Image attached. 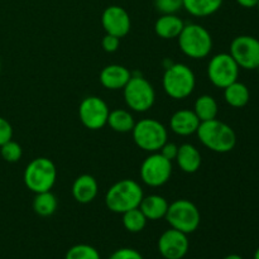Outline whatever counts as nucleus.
<instances>
[{"label": "nucleus", "mask_w": 259, "mask_h": 259, "mask_svg": "<svg viewBox=\"0 0 259 259\" xmlns=\"http://www.w3.org/2000/svg\"><path fill=\"white\" fill-rule=\"evenodd\" d=\"M99 192L98 181L91 175H81L72 184V196L78 204H90Z\"/></svg>", "instance_id": "obj_17"}, {"label": "nucleus", "mask_w": 259, "mask_h": 259, "mask_svg": "<svg viewBox=\"0 0 259 259\" xmlns=\"http://www.w3.org/2000/svg\"><path fill=\"white\" fill-rule=\"evenodd\" d=\"M65 259H101L96 248L89 244H76L66 253Z\"/></svg>", "instance_id": "obj_27"}, {"label": "nucleus", "mask_w": 259, "mask_h": 259, "mask_svg": "<svg viewBox=\"0 0 259 259\" xmlns=\"http://www.w3.org/2000/svg\"><path fill=\"white\" fill-rule=\"evenodd\" d=\"M106 124L116 133H129L133 131L136 120L131 111L125 110V109H115L109 113Z\"/></svg>", "instance_id": "obj_23"}, {"label": "nucleus", "mask_w": 259, "mask_h": 259, "mask_svg": "<svg viewBox=\"0 0 259 259\" xmlns=\"http://www.w3.org/2000/svg\"><path fill=\"white\" fill-rule=\"evenodd\" d=\"M235 2L245 9H252V8L257 7L258 4V0H235Z\"/></svg>", "instance_id": "obj_34"}, {"label": "nucleus", "mask_w": 259, "mask_h": 259, "mask_svg": "<svg viewBox=\"0 0 259 259\" xmlns=\"http://www.w3.org/2000/svg\"><path fill=\"white\" fill-rule=\"evenodd\" d=\"M224 99L232 108H244L250 100L249 89L245 83L237 80L224 89Z\"/></svg>", "instance_id": "obj_21"}, {"label": "nucleus", "mask_w": 259, "mask_h": 259, "mask_svg": "<svg viewBox=\"0 0 259 259\" xmlns=\"http://www.w3.org/2000/svg\"><path fill=\"white\" fill-rule=\"evenodd\" d=\"M144 194L141 185L132 179H124L115 182L105 194V205L115 214H124L132 209L139 207Z\"/></svg>", "instance_id": "obj_2"}, {"label": "nucleus", "mask_w": 259, "mask_h": 259, "mask_svg": "<svg viewBox=\"0 0 259 259\" xmlns=\"http://www.w3.org/2000/svg\"><path fill=\"white\" fill-rule=\"evenodd\" d=\"M194 113L196 114L200 121H207L217 119L219 113V106L217 100L211 95H201L196 99L194 104Z\"/></svg>", "instance_id": "obj_24"}, {"label": "nucleus", "mask_w": 259, "mask_h": 259, "mask_svg": "<svg viewBox=\"0 0 259 259\" xmlns=\"http://www.w3.org/2000/svg\"><path fill=\"white\" fill-rule=\"evenodd\" d=\"M132 77L129 68L121 65H108L101 70L99 80L100 83L108 90H123Z\"/></svg>", "instance_id": "obj_16"}, {"label": "nucleus", "mask_w": 259, "mask_h": 259, "mask_svg": "<svg viewBox=\"0 0 259 259\" xmlns=\"http://www.w3.org/2000/svg\"><path fill=\"white\" fill-rule=\"evenodd\" d=\"M224 0H182L184 9L194 17L204 18L215 14Z\"/></svg>", "instance_id": "obj_22"}, {"label": "nucleus", "mask_w": 259, "mask_h": 259, "mask_svg": "<svg viewBox=\"0 0 259 259\" xmlns=\"http://www.w3.org/2000/svg\"><path fill=\"white\" fill-rule=\"evenodd\" d=\"M257 8H258V10H259V0H258V4H257Z\"/></svg>", "instance_id": "obj_37"}, {"label": "nucleus", "mask_w": 259, "mask_h": 259, "mask_svg": "<svg viewBox=\"0 0 259 259\" xmlns=\"http://www.w3.org/2000/svg\"><path fill=\"white\" fill-rule=\"evenodd\" d=\"M13 139V126L5 118L0 116V147Z\"/></svg>", "instance_id": "obj_31"}, {"label": "nucleus", "mask_w": 259, "mask_h": 259, "mask_svg": "<svg viewBox=\"0 0 259 259\" xmlns=\"http://www.w3.org/2000/svg\"><path fill=\"white\" fill-rule=\"evenodd\" d=\"M133 141L143 151L158 152L168 139L167 128L156 119L147 118L137 121L132 131Z\"/></svg>", "instance_id": "obj_6"}, {"label": "nucleus", "mask_w": 259, "mask_h": 259, "mask_svg": "<svg viewBox=\"0 0 259 259\" xmlns=\"http://www.w3.org/2000/svg\"><path fill=\"white\" fill-rule=\"evenodd\" d=\"M58 206V200L51 191L39 192L35 194L34 200H33V210L37 215L43 218L51 217L56 212Z\"/></svg>", "instance_id": "obj_25"}, {"label": "nucleus", "mask_w": 259, "mask_h": 259, "mask_svg": "<svg viewBox=\"0 0 259 259\" xmlns=\"http://www.w3.org/2000/svg\"><path fill=\"white\" fill-rule=\"evenodd\" d=\"M164 219L171 228L189 235L200 227L201 215L194 202L186 199H179L168 205Z\"/></svg>", "instance_id": "obj_8"}, {"label": "nucleus", "mask_w": 259, "mask_h": 259, "mask_svg": "<svg viewBox=\"0 0 259 259\" xmlns=\"http://www.w3.org/2000/svg\"><path fill=\"white\" fill-rule=\"evenodd\" d=\"M177 39L182 53L192 60H202L207 57L212 50V38L210 32L196 23L185 24Z\"/></svg>", "instance_id": "obj_4"}, {"label": "nucleus", "mask_w": 259, "mask_h": 259, "mask_svg": "<svg viewBox=\"0 0 259 259\" xmlns=\"http://www.w3.org/2000/svg\"><path fill=\"white\" fill-rule=\"evenodd\" d=\"M229 53L240 68L257 70L259 66V39L253 35H238L230 43Z\"/></svg>", "instance_id": "obj_11"}, {"label": "nucleus", "mask_w": 259, "mask_h": 259, "mask_svg": "<svg viewBox=\"0 0 259 259\" xmlns=\"http://www.w3.org/2000/svg\"><path fill=\"white\" fill-rule=\"evenodd\" d=\"M121 215H123V219L121 220H123L124 228H125V230H128L129 233L142 232V230L146 228L147 222H148L139 207L129 210V211H125Z\"/></svg>", "instance_id": "obj_26"}, {"label": "nucleus", "mask_w": 259, "mask_h": 259, "mask_svg": "<svg viewBox=\"0 0 259 259\" xmlns=\"http://www.w3.org/2000/svg\"><path fill=\"white\" fill-rule=\"evenodd\" d=\"M190 242L187 234L180 230H166L158 239V252L164 259H182L187 254Z\"/></svg>", "instance_id": "obj_13"}, {"label": "nucleus", "mask_w": 259, "mask_h": 259, "mask_svg": "<svg viewBox=\"0 0 259 259\" xmlns=\"http://www.w3.org/2000/svg\"><path fill=\"white\" fill-rule=\"evenodd\" d=\"M185 23L177 14H162L154 23V32L159 38L174 39L180 35Z\"/></svg>", "instance_id": "obj_19"}, {"label": "nucleus", "mask_w": 259, "mask_h": 259, "mask_svg": "<svg viewBox=\"0 0 259 259\" xmlns=\"http://www.w3.org/2000/svg\"><path fill=\"white\" fill-rule=\"evenodd\" d=\"M101 25L108 34L123 38L131 30V17L124 8L110 5L101 14Z\"/></svg>", "instance_id": "obj_14"}, {"label": "nucleus", "mask_w": 259, "mask_h": 259, "mask_svg": "<svg viewBox=\"0 0 259 259\" xmlns=\"http://www.w3.org/2000/svg\"><path fill=\"white\" fill-rule=\"evenodd\" d=\"M109 259H144V258L138 250L133 249V248H120V249L115 250V252L109 257Z\"/></svg>", "instance_id": "obj_30"}, {"label": "nucleus", "mask_w": 259, "mask_h": 259, "mask_svg": "<svg viewBox=\"0 0 259 259\" xmlns=\"http://www.w3.org/2000/svg\"><path fill=\"white\" fill-rule=\"evenodd\" d=\"M124 101L131 110L146 113L156 101V91L152 83L141 75H132L123 89Z\"/></svg>", "instance_id": "obj_7"}, {"label": "nucleus", "mask_w": 259, "mask_h": 259, "mask_svg": "<svg viewBox=\"0 0 259 259\" xmlns=\"http://www.w3.org/2000/svg\"><path fill=\"white\" fill-rule=\"evenodd\" d=\"M200 123L201 121L194 113V110L181 109L172 114L171 119H169V128L177 136L189 137L196 133Z\"/></svg>", "instance_id": "obj_15"}, {"label": "nucleus", "mask_w": 259, "mask_h": 259, "mask_svg": "<svg viewBox=\"0 0 259 259\" xmlns=\"http://www.w3.org/2000/svg\"><path fill=\"white\" fill-rule=\"evenodd\" d=\"M162 86L171 99L184 100L194 93L196 77L194 71L185 63H171L164 71Z\"/></svg>", "instance_id": "obj_3"}, {"label": "nucleus", "mask_w": 259, "mask_h": 259, "mask_svg": "<svg viewBox=\"0 0 259 259\" xmlns=\"http://www.w3.org/2000/svg\"><path fill=\"white\" fill-rule=\"evenodd\" d=\"M168 201L161 195H149V196H143L139 209L143 212L147 220H159L163 219L168 210Z\"/></svg>", "instance_id": "obj_20"}, {"label": "nucleus", "mask_w": 259, "mask_h": 259, "mask_svg": "<svg viewBox=\"0 0 259 259\" xmlns=\"http://www.w3.org/2000/svg\"><path fill=\"white\" fill-rule=\"evenodd\" d=\"M158 152L162 156L166 157L167 159H169V161H175L177 157V152H179V146L167 141Z\"/></svg>", "instance_id": "obj_33"}, {"label": "nucleus", "mask_w": 259, "mask_h": 259, "mask_svg": "<svg viewBox=\"0 0 259 259\" xmlns=\"http://www.w3.org/2000/svg\"><path fill=\"white\" fill-rule=\"evenodd\" d=\"M223 259H244L243 257H240L239 254H229L227 257H224Z\"/></svg>", "instance_id": "obj_35"}, {"label": "nucleus", "mask_w": 259, "mask_h": 259, "mask_svg": "<svg viewBox=\"0 0 259 259\" xmlns=\"http://www.w3.org/2000/svg\"><path fill=\"white\" fill-rule=\"evenodd\" d=\"M110 110L105 101L99 96H88L78 106V118L85 128L99 131L108 123Z\"/></svg>", "instance_id": "obj_12"}, {"label": "nucleus", "mask_w": 259, "mask_h": 259, "mask_svg": "<svg viewBox=\"0 0 259 259\" xmlns=\"http://www.w3.org/2000/svg\"><path fill=\"white\" fill-rule=\"evenodd\" d=\"M175 161L177 162V166L180 167L185 174H195L201 167V153L199 149L190 143H184L179 147L177 157Z\"/></svg>", "instance_id": "obj_18"}, {"label": "nucleus", "mask_w": 259, "mask_h": 259, "mask_svg": "<svg viewBox=\"0 0 259 259\" xmlns=\"http://www.w3.org/2000/svg\"><path fill=\"white\" fill-rule=\"evenodd\" d=\"M254 259H259V247L257 248V250L254 252Z\"/></svg>", "instance_id": "obj_36"}, {"label": "nucleus", "mask_w": 259, "mask_h": 259, "mask_svg": "<svg viewBox=\"0 0 259 259\" xmlns=\"http://www.w3.org/2000/svg\"><path fill=\"white\" fill-rule=\"evenodd\" d=\"M257 71H258V75H259V66L257 67Z\"/></svg>", "instance_id": "obj_39"}, {"label": "nucleus", "mask_w": 259, "mask_h": 259, "mask_svg": "<svg viewBox=\"0 0 259 259\" xmlns=\"http://www.w3.org/2000/svg\"><path fill=\"white\" fill-rule=\"evenodd\" d=\"M0 154H2L3 159L9 163H15V162L19 161L23 156V149L20 147L19 143L12 141L7 142V143L3 144L0 147Z\"/></svg>", "instance_id": "obj_28"}, {"label": "nucleus", "mask_w": 259, "mask_h": 259, "mask_svg": "<svg viewBox=\"0 0 259 259\" xmlns=\"http://www.w3.org/2000/svg\"><path fill=\"white\" fill-rule=\"evenodd\" d=\"M23 180L28 190L34 194L51 191L57 180V168L52 159L38 157L27 164Z\"/></svg>", "instance_id": "obj_5"}, {"label": "nucleus", "mask_w": 259, "mask_h": 259, "mask_svg": "<svg viewBox=\"0 0 259 259\" xmlns=\"http://www.w3.org/2000/svg\"><path fill=\"white\" fill-rule=\"evenodd\" d=\"M204 147L215 153H228L237 144V134L227 123L218 119L201 121L196 132Z\"/></svg>", "instance_id": "obj_1"}, {"label": "nucleus", "mask_w": 259, "mask_h": 259, "mask_svg": "<svg viewBox=\"0 0 259 259\" xmlns=\"http://www.w3.org/2000/svg\"><path fill=\"white\" fill-rule=\"evenodd\" d=\"M172 161L162 156L159 152H153L142 162L141 179L147 186L161 187L169 181L172 176Z\"/></svg>", "instance_id": "obj_9"}, {"label": "nucleus", "mask_w": 259, "mask_h": 259, "mask_svg": "<svg viewBox=\"0 0 259 259\" xmlns=\"http://www.w3.org/2000/svg\"><path fill=\"white\" fill-rule=\"evenodd\" d=\"M240 67L230 53H218L212 56L207 65V77L219 89H225L239 77Z\"/></svg>", "instance_id": "obj_10"}, {"label": "nucleus", "mask_w": 259, "mask_h": 259, "mask_svg": "<svg viewBox=\"0 0 259 259\" xmlns=\"http://www.w3.org/2000/svg\"><path fill=\"white\" fill-rule=\"evenodd\" d=\"M0 71H2V62H0Z\"/></svg>", "instance_id": "obj_38"}, {"label": "nucleus", "mask_w": 259, "mask_h": 259, "mask_svg": "<svg viewBox=\"0 0 259 259\" xmlns=\"http://www.w3.org/2000/svg\"><path fill=\"white\" fill-rule=\"evenodd\" d=\"M101 46H103V50L105 51V52L114 53L118 51L119 46H120V38L106 33V34L104 35L103 40H101Z\"/></svg>", "instance_id": "obj_32"}, {"label": "nucleus", "mask_w": 259, "mask_h": 259, "mask_svg": "<svg viewBox=\"0 0 259 259\" xmlns=\"http://www.w3.org/2000/svg\"><path fill=\"white\" fill-rule=\"evenodd\" d=\"M154 7L161 14H176L184 8L182 0H154Z\"/></svg>", "instance_id": "obj_29"}]
</instances>
